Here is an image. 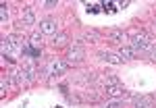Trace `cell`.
<instances>
[{"mask_svg":"<svg viewBox=\"0 0 156 108\" xmlns=\"http://www.w3.org/2000/svg\"><path fill=\"white\" fill-rule=\"evenodd\" d=\"M104 94L110 98H123V96H131L123 85L117 81V77H108L106 83H104Z\"/></svg>","mask_w":156,"mask_h":108,"instance_id":"1","label":"cell"},{"mask_svg":"<svg viewBox=\"0 0 156 108\" xmlns=\"http://www.w3.org/2000/svg\"><path fill=\"white\" fill-rule=\"evenodd\" d=\"M131 48H133V52H146V50L152 48V40L146 33H135L131 37Z\"/></svg>","mask_w":156,"mask_h":108,"instance_id":"2","label":"cell"},{"mask_svg":"<svg viewBox=\"0 0 156 108\" xmlns=\"http://www.w3.org/2000/svg\"><path fill=\"white\" fill-rule=\"evenodd\" d=\"M2 50H4V56L6 54H15L21 50V44H19V37L17 36H6L2 40Z\"/></svg>","mask_w":156,"mask_h":108,"instance_id":"3","label":"cell"},{"mask_svg":"<svg viewBox=\"0 0 156 108\" xmlns=\"http://www.w3.org/2000/svg\"><path fill=\"white\" fill-rule=\"evenodd\" d=\"M34 67H31V64H25L23 69H21V71L17 73V79H19V81H23V83H29V81H31V79H34Z\"/></svg>","mask_w":156,"mask_h":108,"instance_id":"4","label":"cell"},{"mask_svg":"<svg viewBox=\"0 0 156 108\" xmlns=\"http://www.w3.org/2000/svg\"><path fill=\"white\" fill-rule=\"evenodd\" d=\"M81 58H83V46L81 44H75L71 48V52H69V60L71 62H79Z\"/></svg>","mask_w":156,"mask_h":108,"instance_id":"5","label":"cell"},{"mask_svg":"<svg viewBox=\"0 0 156 108\" xmlns=\"http://www.w3.org/2000/svg\"><path fill=\"white\" fill-rule=\"evenodd\" d=\"M65 69H67V64H65V62L54 60V62L50 64V75H52V77H58V75H62V73H65Z\"/></svg>","mask_w":156,"mask_h":108,"instance_id":"6","label":"cell"},{"mask_svg":"<svg viewBox=\"0 0 156 108\" xmlns=\"http://www.w3.org/2000/svg\"><path fill=\"white\" fill-rule=\"evenodd\" d=\"M40 29H42V33H56V23L52 19H46L40 23Z\"/></svg>","mask_w":156,"mask_h":108,"instance_id":"7","label":"cell"},{"mask_svg":"<svg viewBox=\"0 0 156 108\" xmlns=\"http://www.w3.org/2000/svg\"><path fill=\"white\" fill-rule=\"evenodd\" d=\"M34 21H36L34 11H31V9H25V15H23V19H21V25L27 27V25H34Z\"/></svg>","mask_w":156,"mask_h":108,"instance_id":"8","label":"cell"},{"mask_svg":"<svg viewBox=\"0 0 156 108\" xmlns=\"http://www.w3.org/2000/svg\"><path fill=\"white\" fill-rule=\"evenodd\" d=\"M98 58H100V60H106V62H110V64H121V58H119V56L108 54V52H100V54H98Z\"/></svg>","mask_w":156,"mask_h":108,"instance_id":"9","label":"cell"},{"mask_svg":"<svg viewBox=\"0 0 156 108\" xmlns=\"http://www.w3.org/2000/svg\"><path fill=\"white\" fill-rule=\"evenodd\" d=\"M119 56L123 60H129V58H133L135 56V52H133V48H127V46H123V48L119 50Z\"/></svg>","mask_w":156,"mask_h":108,"instance_id":"10","label":"cell"},{"mask_svg":"<svg viewBox=\"0 0 156 108\" xmlns=\"http://www.w3.org/2000/svg\"><path fill=\"white\" fill-rule=\"evenodd\" d=\"M135 108H152V102L148 98H137L135 100Z\"/></svg>","mask_w":156,"mask_h":108,"instance_id":"11","label":"cell"},{"mask_svg":"<svg viewBox=\"0 0 156 108\" xmlns=\"http://www.w3.org/2000/svg\"><path fill=\"white\" fill-rule=\"evenodd\" d=\"M110 40L117 42V44H121V42H123V31H112V33H110Z\"/></svg>","mask_w":156,"mask_h":108,"instance_id":"12","label":"cell"},{"mask_svg":"<svg viewBox=\"0 0 156 108\" xmlns=\"http://www.w3.org/2000/svg\"><path fill=\"white\" fill-rule=\"evenodd\" d=\"M0 17H2V21H6V17H9V11H6V4H2V6H0Z\"/></svg>","mask_w":156,"mask_h":108,"instance_id":"13","label":"cell"},{"mask_svg":"<svg viewBox=\"0 0 156 108\" xmlns=\"http://www.w3.org/2000/svg\"><path fill=\"white\" fill-rule=\"evenodd\" d=\"M65 40H67V36H62V33H60V36L56 37V40H54V44H58V46H62V44H65Z\"/></svg>","mask_w":156,"mask_h":108,"instance_id":"14","label":"cell"},{"mask_svg":"<svg viewBox=\"0 0 156 108\" xmlns=\"http://www.w3.org/2000/svg\"><path fill=\"white\" fill-rule=\"evenodd\" d=\"M106 108H123V104L121 102H110V104H106Z\"/></svg>","mask_w":156,"mask_h":108,"instance_id":"15","label":"cell"},{"mask_svg":"<svg viewBox=\"0 0 156 108\" xmlns=\"http://www.w3.org/2000/svg\"><path fill=\"white\" fill-rule=\"evenodd\" d=\"M154 60H156V52H154Z\"/></svg>","mask_w":156,"mask_h":108,"instance_id":"16","label":"cell"}]
</instances>
